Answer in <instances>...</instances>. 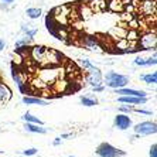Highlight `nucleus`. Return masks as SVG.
<instances>
[{
    "mask_svg": "<svg viewBox=\"0 0 157 157\" xmlns=\"http://www.w3.org/2000/svg\"><path fill=\"white\" fill-rule=\"evenodd\" d=\"M94 91H95V92H102L103 91V86H102V85H96V86H94Z\"/></svg>",
    "mask_w": 157,
    "mask_h": 157,
    "instance_id": "obj_24",
    "label": "nucleus"
},
{
    "mask_svg": "<svg viewBox=\"0 0 157 157\" xmlns=\"http://www.w3.org/2000/svg\"><path fill=\"white\" fill-rule=\"evenodd\" d=\"M142 81L143 82H146V84L154 85L157 82V72H151V74H146V75H143Z\"/></svg>",
    "mask_w": 157,
    "mask_h": 157,
    "instance_id": "obj_16",
    "label": "nucleus"
},
{
    "mask_svg": "<svg viewBox=\"0 0 157 157\" xmlns=\"http://www.w3.org/2000/svg\"><path fill=\"white\" fill-rule=\"evenodd\" d=\"M140 47H142L143 50H151V47L156 48V36H154V33L142 37V40H140Z\"/></svg>",
    "mask_w": 157,
    "mask_h": 157,
    "instance_id": "obj_10",
    "label": "nucleus"
},
{
    "mask_svg": "<svg viewBox=\"0 0 157 157\" xmlns=\"http://www.w3.org/2000/svg\"><path fill=\"white\" fill-rule=\"evenodd\" d=\"M96 154L99 157H117V156H124L123 151H119L116 147H113L109 143H101L96 149Z\"/></svg>",
    "mask_w": 157,
    "mask_h": 157,
    "instance_id": "obj_4",
    "label": "nucleus"
},
{
    "mask_svg": "<svg viewBox=\"0 0 157 157\" xmlns=\"http://www.w3.org/2000/svg\"><path fill=\"white\" fill-rule=\"evenodd\" d=\"M140 11H142L143 16H147V17H151V16L156 14V3H154V0H143V2H140Z\"/></svg>",
    "mask_w": 157,
    "mask_h": 157,
    "instance_id": "obj_7",
    "label": "nucleus"
},
{
    "mask_svg": "<svg viewBox=\"0 0 157 157\" xmlns=\"http://www.w3.org/2000/svg\"><path fill=\"white\" fill-rule=\"evenodd\" d=\"M121 103H129V105H143L147 102V98H140V96H128V95H122L119 98Z\"/></svg>",
    "mask_w": 157,
    "mask_h": 157,
    "instance_id": "obj_9",
    "label": "nucleus"
},
{
    "mask_svg": "<svg viewBox=\"0 0 157 157\" xmlns=\"http://www.w3.org/2000/svg\"><path fill=\"white\" fill-rule=\"evenodd\" d=\"M84 44L86 45L88 48H91V50H99L101 48V44L98 43L96 38H94L92 36H86L84 40Z\"/></svg>",
    "mask_w": 157,
    "mask_h": 157,
    "instance_id": "obj_15",
    "label": "nucleus"
},
{
    "mask_svg": "<svg viewBox=\"0 0 157 157\" xmlns=\"http://www.w3.org/2000/svg\"><path fill=\"white\" fill-rule=\"evenodd\" d=\"M68 157H75V156H68Z\"/></svg>",
    "mask_w": 157,
    "mask_h": 157,
    "instance_id": "obj_29",
    "label": "nucleus"
},
{
    "mask_svg": "<svg viewBox=\"0 0 157 157\" xmlns=\"http://www.w3.org/2000/svg\"><path fill=\"white\" fill-rule=\"evenodd\" d=\"M2 153H3V151H2V150H0V154H2Z\"/></svg>",
    "mask_w": 157,
    "mask_h": 157,
    "instance_id": "obj_28",
    "label": "nucleus"
},
{
    "mask_svg": "<svg viewBox=\"0 0 157 157\" xmlns=\"http://www.w3.org/2000/svg\"><path fill=\"white\" fill-rule=\"evenodd\" d=\"M135 64H136V65H140V67H151V65H156V64H157L156 55L150 57V58H142V57H137V58L135 59Z\"/></svg>",
    "mask_w": 157,
    "mask_h": 157,
    "instance_id": "obj_12",
    "label": "nucleus"
},
{
    "mask_svg": "<svg viewBox=\"0 0 157 157\" xmlns=\"http://www.w3.org/2000/svg\"><path fill=\"white\" fill-rule=\"evenodd\" d=\"M2 2H4V3H11V2H14V0H2Z\"/></svg>",
    "mask_w": 157,
    "mask_h": 157,
    "instance_id": "obj_27",
    "label": "nucleus"
},
{
    "mask_svg": "<svg viewBox=\"0 0 157 157\" xmlns=\"http://www.w3.org/2000/svg\"><path fill=\"white\" fill-rule=\"evenodd\" d=\"M119 109H121V112H123V113H129V112L132 110L130 108H126V106H121Z\"/></svg>",
    "mask_w": 157,
    "mask_h": 157,
    "instance_id": "obj_23",
    "label": "nucleus"
},
{
    "mask_svg": "<svg viewBox=\"0 0 157 157\" xmlns=\"http://www.w3.org/2000/svg\"><path fill=\"white\" fill-rule=\"evenodd\" d=\"M156 132H157V124L150 121L140 122V123H137L135 126V133L139 136H150L154 135Z\"/></svg>",
    "mask_w": 157,
    "mask_h": 157,
    "instance_id": "obj_3",
    "label": "nucleus"
},
{
    "mask_svg": "<svg viewBox=\"0 0 157 157\" xmlns=\"http://www.w3.org/2000/svg\"><path fill=\"white\" fill-rule=\"evenodd\" d=\"M102 72L98 70V68H95V67L92 65L91 68H88V74H86V81L89 82V84L92 85V86H96V85H101L102 84Z\"/></svg>",
    "mask_w": 157,
    "mask_h": 157,
    "instance_id": "obj_5",
    "label": "nucleus"
},
{
    "mask_svg": "<svg viewBox=\"0 0 157 157\" xmlns=\"http://www.w3.org/2000/svg\"><path fill=\"white\" fill-rule=\"evenodd\" d=\"M10 98H11V91L9 89V86L0 82V105L6 103Z\"/></svg>",
    "mask_w": 157,
    "mask_h": 157,
    "instance_id": "obj_11",
    "label": "nucleus"
},
{
    "mask_svg": "<svg viewBox=\"0 0 157 157\" xmlns=\"http://www.w3.org/2000/svg\"><path fill=\"white\" fill-rule=\"evenodd\" d=\"M26 14L29 16L30 18L36 20V18H38V17L41 16V10H40V9H36V7H31V9H27Z\"/></svg>",
    "mask_w": 157,
    "mask_h": 157,
    "instance_id": "obj_18",
    "label": "nucleus"
},
{
    "mask_svg": "<svg viewBox=\"0 0 157 157\" xmlns=\"http://www.w3.org/2000/svg\"><path fill=\"white\" fill-rule=\"evenodd\" d=\"M136 113H142V115H151L150 110H144V109H133Z\"/></svg>",
    "mask_w": 157,
    "mask_h": 157,
    "instance_id": "obj_22",
    "label": "nucleus"
},
{
    "mask_svg": "<svg viewBox=\"0 0 157 157\" xmlns=\"http://www.w3.org/2000/svg\"><path fill=\"white\" fill-rule=\"evenodd\" d=\"M81 103L84 106H95L96 103H98V101L94 98H89V96H81Z\"/></svg>",
    "mask_w": 157,
    "mask_h": 157,
    "instance_id": "obj_19",
    "label": "nucleus"
},
{
    "mask_svg": "<svg viewBox=\"0 0 157 157\" xmlns=\"http://www.w3.org/2000/svg\"><path fill=\"white\" fill-rule=\"evenodd\" d=\"M24 129H26L27 132H30V133H40V135H44V133L47 132L44 128H41V124H37V123H29V122L26 123Z\"/></svg>",
    "mask_w": 157,
    "mask_h": 157,
    "instance_id": "obj_14",
    "label": "nucleus"
},
{
    "mask_svg": "<svg viewBox=\"0 0 157 157\" xmlns=\"http://www.w3.org/2000/svg\"><path fill=\"white\" fill-rule=\"evenodd\" d=\"M4 47H6V43H4V41L2 40V38H0V51H2V50H3Z\"/></svg>",
    "mask_w": 157,
    "mask_h": 157,
    "instance_id": "obj_25",
    "label": "nucleus"
},
{
    "mask_svg": "<svg viewBox=\"0 0 157 157\" xmlns=\"http://www.w3.org/2000/svg\"><path fill=\"white\" fill-rule=\"evenodd\" d=\"M23 103H26V105H40V106L48 105L47 101H44L41 98H33V96H24L23 98Z\"/></svg>",
    "mask_w": 157,
    "mask_h": 157,
    "instance_id": "obj_13",
    "label": "nucleus"
},
{
    "mask_svg": "<svg viewBox=\"0 0 157 157\" xmlns=\"http://www.w3.org/2000/svg\"><path fill=\"white\" fill-rule=\"evenodd\" d=\"M23 119H24L26 122H29V123H37V124H41V126L44 124V123H43V121H40V119H38L37 116H34V115L29 113V112H27V113L24 115V116H23Z\"/></svg>",
    "mask_w": 157,
    "mask_h": 157,
    "instance_id": "obj_17",
    "label": "nucleus"
},
{
    "mask_svg": "<svg viewBox=\"0 0 157 157\" xmlns=\"http://www.w3.org/2000/svg\"><path fill=\"white\" fill-rule=\"evenodd\" d=\"M115 128L119 130H128L132 128V119L126 113H119L115 116Z\"/></svg>",
    "mask_w": 157,
    "mask_h": 157,
    "instance_id": "obj_6",
    "label": "nucleus"
},
{
    "mask_svg": "<svg viewBox=\"0 0 157 157\" xmlns=\"http://www.w3.org/2000/svg\"><path fill=\"white\" fill-rule=\"evenodd\" d=\"M149 154H150V157H157V144H156V143H153V144H151Z\"/></svg>",
    "mask_w": 157,
    "mask_h": 157,
    "instance_id": "obj_20",
    "label": "nucleus"
},
{
    "mask_svg": "<svg viewBox=\"0 0 157 157\" xmlns=\"http://www.w3.org/2000/svg\"><path fill=\"white\" fill-rule=\"evenodd\" d=\"M105 84H106V86L113 88V89L123 88L129 84V77L122 75V74H117L115 71H109L105 75Z\"/></svg>",
    "mask_w": 157,
    "mask_h": 157,
    "instance_id": "obj_1",
    "label": "nucleus"
},
{
    "mask_svg": "<svg viewBox=\"0 0 157 157\" xmlns=\"http://www.w3.org/2000/svg\"><path fill=\"white\" fill-rule=\"evenodd\" d=\"M59 143H61V137H57V139L54 140V146H58Z\"/></svg>",
    "mask_w": 157,
    "mask_h": 157,
    "instance_id": "obj_26",
    "label": "nucleus"
},
{
    "mask_svg": "<svg viewBox=\"0 0 157 157\" xmlns=\"http://www.w3.org/2000/svg\"><path fill=\"white\" fill-rule=\"evenodd\" d=\"M117 95H128V96H140V98H146L147 94L144 91H137V89H129V88L123 86V88H117L115 89Z\"/></svg>",
    "mask_w": 157,
    "mask_h": 157,
    "instance_id": "obj_8",
    "label": "nucleus"
},
{
    "mask_svg": "<svg viewBox=\"0 0 157 157\" xmlns=\"http://www.w3.org/2000/svg\"><path fill=\"white\" fill-rule=\"evenodd\" d=\"M37 151H38V150L37 149H27V150H24V151H23V154H24V156H34V154H37Z\"/></svg>",
    "mask_w": 157,
    "mask_h": 157,
    "instance_id": "obj_21",
    "label": "nucleus"
},
{
    "mask_svg": "<svg viewBox=\"0 0 157 157\" xmlns=\"http://www.w3.org/2000/svg\"><path fill=\"white\" fill-rule=\"evenodd\" d=\"M47 54H48V48L44 47V45H36V47H33L31 51H30L31 59L44 67H45V61H47Z\"/></svg>",
    "mask_w": 157,
    "mask_h": 157,
    "instance_id": "obj_2",
    "label": "nucleus"
}]
</instances>
